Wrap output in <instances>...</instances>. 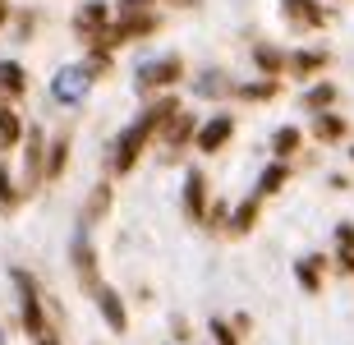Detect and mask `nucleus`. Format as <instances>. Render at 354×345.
<instances>
[{"mask_svg": "<svg viewBox=\"0 0 354 345\" xmlns=\"http://www.w3.org/2000/svg\"><path fill=\"white\" fill-rule=\"evenodd\" d=\"M106 69V55H92L88 65H69V69H60L55 74V83H51V93H55V102H83V93L92 88V79Z\"/></svg>", "mask_w": 354, "mask_h": 345, "instance_id": "1", "label": "nucleus"}, {"mask_svg": "<svg viewBox=\"0 0 354 345\" xmlns=\"http://www.w3.org/2000/svg\"><path fill=\"white\" fill-rule=\"evenodd\" d=\"M184 74V65L175 60V55H161V60H152V65H143L138 74H133V83H138V93H152V88H166V83H175Z\"/></svg>", "mask_w": 354, "mask_h": 345, "instance_id": "2", "label": "nucleus"}, {"mask_svg": "<svg viewBox=\"0 0 354 345\" xmlns=\"http://www.w3.org/2000/svg\"><path fill=\"white\" fill-rule=\"evenodd\" d=\"M147 143V129L143 124H129V129L120 133V143H115V152H111V171L115 175H124L133 166V161H138V147Z\"/></svg>", "mask_w": 354, "mask_h": 345, "instance_id": "3", "label": "nucleus"}, {"mask_svg": "<svg viewBox=\"0 0 354 345\" xmlns=\"http://www.w3.org/2000/svg\"><path fill=\"white\" fill-rule=\"evenodd\" d=\"M74 267H79V281L88 286L92 295L102 290V281H97V258H92V239H88V226H79V235H74Z\"/></svg>", "mask_w": 354, "mask_h": 345, "instance_id": "4", "label": "nucleus"}, {"mask_svg": "<svg viewBox=\"0 0 354 345\" xmlns=\"http://www.w3.org/2000/svg\"><path fill=\"white\" fill-rule=\"evenodd\" d=\"M184 212L189 216L207 212V180H203V171H189V180H184Z\"/></svg>", "mask_w": 354, "mask_h": 345, "instance_id": "5", "label": "nucleus"}, {"mask_svg": "<svg viewBox=\"0 0 354 345\" xmlns=\"http://www.w3.org/2000/svg\"><path fill=\"white\" fill-rule=\"evenodd\" d=\"M230 129H235V124H230V115L207 120V124L198 129V147H203V152H216V147H221L225 138H230Z\"/></svg>", "mask_w": 354, "mask_h": 345, "instance_id": "6", "label": "nucleus"}, {"mask_svg": "<svg viewBox=\"0 0 354 345\" xmlns=\"http://www.w3.org/2000/svg\"><path fill=\"white\" fill-rule=\"evenodd\" d=\"M97 304H102L106 322H111V332H124V327H129V322H124V304H120L115 290H97Z\"/></svg>", "mask_w": 354, "mask_h": 345, "instance_id": "7", "label": "nucleus"}, {"mask_svg": "<svg viewBox=\"0 0 354 345\" xmlns=\"http://www.w3.org/2000/svg\"><path fill=\"white\" fill-rule=\"evenodd\" d=\"M281 10H286L290 19H299L304 28H322V10H317L313 0H286V5H281Z\"/></svg>", "mask_w": 354, "mask_h": 345, "instance_id": "8", "label": "nucleus"}, {"mask_svg": "<svg viewBox=\"0 0 354 345\" xmlns=\"http://www.w3.org/2000/svg\"><path fill=\"white\" fill-rule=\"evenodd\" d=\"M74 28H79V32H97V28H106V5H102V0L83 5L79 19H74Z\"/></svg>", "mask_w": 354, "mask_h": 345, "instance_id": "9", "label": "nucleus"}, {"mask_svg": "<svg viewBox=\"0 0 354 345\" xmlns=\"http://www.w3.org/2000/svg\"><path fill=\"white\" fill-rule=\"evenodd\" d=\"M322 65H327V51H299V55H290V69H295V74H317Z\"/></svg>", "mask_w": 354, "mask_h": 345, "instance_id": "10", "label": "nucleus"}, {"mask_svg": "<svg viewBox=\"0 0 354 345\" xmlns=\"http://www.w3.org/2000/svg\"><path fill=\"white\" fill-rule=\"evenodd\" d=\"M0 88H5L10 97H19V93H24V69L14 65V60H5V65H0Z\"/></svg>", "mask_w": 354, "mask_h": 345, "instance_id": "11", "label": "nucleus"}, {"mask_svg": "<svg viewBox=\"0 0 354 345\" xmlns=\"http://www.w3.org/2000/svg\"><path fill=\"white\" fill-rule=\"evenodd\" d=\"M19 133H24L19 115H14V111H0V147H14V143H19Z\"/></svg>", "mask_w": 354, "mask_h": 345, "instance_id": "12", "label": "nucleus"}, {"mask_svg": "<svg viewBox=\"0 0 354 345\" xmlns=\"http://www.w3.org/2000/svg\"><path fill=\"white\" fill-rule=\"evenodd\" d=\"M281 185H286V166L276 161V166H267V171H263V185H258V194H276ZM258 194H253V198H258Z\"/></svg>", "mask_w": 354, "mask_h": 345, "instance_id": "13", "label": "nucleus"}, {"mask_svg": "<svg viewBox=\"0 0 354 345\" xmlns=\"http://www.w3.org/2000/svg\"><path fill=\"white\" fill-rule=\"evenodd\" d=\"M106 203H111V189H106V185H97V189H92V198H88V212H83V226L102 216V207H106Z\"/></svg>", "mask_w": 354, "mask_h": 345, "instance_id": "14", "label": "nucleus"}, {"mask_svg": "<svg viewBox=\"0 0 354 345\" xmlns=\"http://www.w3.org/2000/svg\"><path fill=\"white\" fill-rule=\"evenodd\" d=\"M331 102H336V88H331V83H322V88H313V93L304 97L308 111H322V106H331Z\"/></svg>", "mask_w": 354, "mask_h": 345, "instance_id": "15", "label": "nucleus"}, {"mask_svg": "<svg viewBox=\"0 0 354 345\" xmlns=\"http://www.w3.org/2000/svg\"><path fill=\"white\" fill-rule=\"evenodd\" d=\"M189 133H194V120L189 115H175L171 124H166V138H171V143H189Z\"/></svg>", "mask_w": 354, "mask_h": 345, "instance_id": "16", "label": "nucleus"}, {"mask_svg": "<svg viewBox=\"0 0 354 345\" xmlns=\"http://www.w3.org/2000/svg\"><path fill=\"white\" fill-rule=\"evenodd\" d=\"M272 147H276V157H286V152H295V147H299V133H295V129L286 124V129H276Z\"/></svg>", "mask_w": 354, "mask_h": 345, "instance_id": "17", "label": "nucleus"}, {"mask_svg": "<svg viewBox=\"0 0 354 345\" xmlns=\"http://www.w3.org/2000/svg\"><path fill=\"white\" fill-rule=\"evenodd\" d=\"M341 133H345V124L336 115H322V120H317V138H341Z\"/></svg>", "mask_w": 354, "mask_h": 345, "instance_id": "18", "label": "nucleus"}, {"mask_svg": "<svg viewBox=\"0 0 354 345\" xmlns=\"http://www.w3.org/2000/svg\"><path fill=\"white\" fill-rule=\"evenodd\" d=\"M65 152H69V143L60 138V143L51 147V161H46V175H60V171H65Z\"/></svg>", "mask_w": 354, "mask_h": 345, "instance_id": "19", "label": "nucleus"}, {"mask_svg": "<svg viewBox=\"0 0 354 345\" xmlns=\"http://www.w3.org/2000/svg\"><path fill=\"white\" fill-rule=\"evenodd\" d=\"M41 171V133L32 129V143H28V175Z\"/></svg>", "mask_w": 354, "mask_h": 345, "instance_id": "20", "label": "nucleus"}, {"mask_svg": "<svg viewBox=\"0 0 354 345\" xmlns=\"http://www.w3.org/2000/svg\"><path fill=\"white\" fill-rule=\"evenodd\" d=\"M258 60H263L267 74H276V69H286V65H290V60H281V55H276L272 46H258Z\"/></svg>", "mask_w": 354, "mask_h": 345, "instance_id": "21", "label": "nucleus"}, {"mask_svg": "<svg viewBox=\"0 0 354 345\" xmlns=\"http://www.w3.org/2000/svg\"><path fill=\"white\" fill-rule=\"evenodd\" d=\"M253 212H258V198H249V203H244V207H239V216H235V230H249Z\"/></svg>", "mask_w": 354, "mask_h": 345, "instance_id": "22", "label": "nucleus"}, {"mask_svg": "<svg viewBox=\"0 0 354 345\" xmlns=\"http://www.w3.org/2000/svg\"><path fill=\"white\" fill-rule=\"evenodd\" d=\"M299 281L304 290H317V263H299Z\"/></svg>", "mask_w": 354, "mask_h": 345, "instance_id": "23", "label": "nucleus"}, {"mask_svg": "<svg viewBox=\"0 0 354 345\" xmlns=\"http://www.w3.org/2000/svg\"><path fill=\"white\" fill-rule=\"evenodd\" d=\"M212 336H216V345H239V341H235V332H230L225 322H212Z\"/></svg>", "mask_w": 354, "mask_h": 345, "instance_id": "24", "label": "nucleus"}, {"mask_svg": "<svg viewBox=\"0 0 354 345\" xmlns=\"http://www.w3.org/2000/svg\"><path fill=\"white\" fill-rule=\"evenodd\" d=\"M276 83H258V88H244V97H272Z\"/></svg>", "mask_w": 354, "mask_h": 345, "instance_id": "25", "label": "nucleus"}, {"mask_svg": "<svg viewBox=\"0 0 354 345\" xmlns=\"http://www.w3.org/2000/svg\"><path fill=\"white\" fill-rule=\"evenodd\" d=\"M14 189H10V171H0V203H10Z\"/></svg>", "mask_w": 354, "mask_h": 345, "instance_id": "26", "label": "nucleus"}, {"mask_svg": "<svg viewBox=\"0 0 354 345\" xmlns=\"http://www.w3.org/2000/svg\"><path fill=\"white\" fill-rule=\"evenodd\" d=\"M336 239H341V249H354V226H341V230H336Z\"/></svg>", "mask_w": 354, "mask_h": 345, "instance_id": "27", "label": "nucleus"}, {"mask_svg": "<svg viewBox=\"0 0 354 345\" xmlns=\"http://www.w3.org/2000/svg\"><path fill=\"white\" fill-rule=\"evenodd\" d=\"M138 5H152V0H124V10H129V14L138 10Z\"/></svg>", "mask_w": 354, "mask_h": 345, "instance_id": "28", "label": "nucleus"}, {"mask_svg": "<svg viewBox=\"0 0 354 345\" xmlns=\"http://www.w3.org/2000/svg\"><path fill=\"white\" fill-rule=\"evenodd\" d=\"M5 19H10V5H5V0H0V28H5Z\"/></svg>", "mask_w": 354, "mask_h": 345, "instance_id": "29", "label": "nucleus"}]
</instances>
